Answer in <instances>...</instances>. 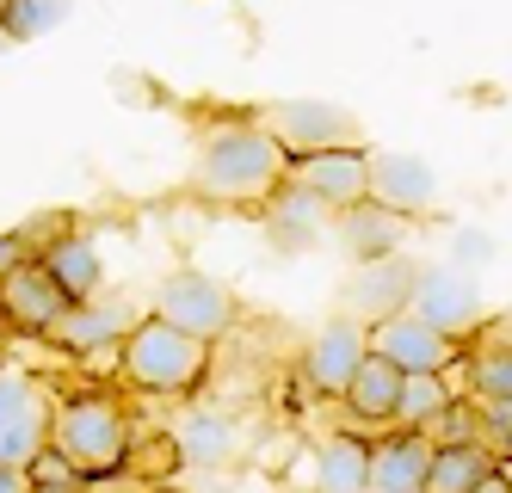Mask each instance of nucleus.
Returning <instances> with one entry per match:
<instances>
[{
  "mask_svg": "<svg viewBox=\"0 0 512 493\" xmlns=\"http://www.w3.org/2000/svg\"><path fill=\"white\" fill-rule=\"evenodd\" d=\"M494 469H500L494 450H438V457H432V481H426V493H475Z\"/></svg>",
  "mask_w": 512,
  "mask_h": 493,
  "instance_id": "nucleus-24",
  "label": "nucleus"
},
{
  "mask_svg": "<svg viewBox=\"0 0 512 493\" xmlns=\"http://www.w3.org/2000/svg\"><path fill=\"white\" fill-rule=\"evenodd\" d=\"M50 450H62L75 475L93 487V481H112V475H130V457H136V426L124 401H112L105 389H75L56 401V432H50Z\"/></svg>",
  "mask_w": 512,
  "mask_h": 493,
  "instance_id": "nucleus-2",
  "label": "nucleus"
},
{
  "mask_svg": "<svg viewBox=\"0 0 512 493\" xmlns=\"http://www.w3.org/2000/svg\"><path fill=\"white\" fill-rule=\"evenodd\" d=\"M25 259H38V253H31V235H19V229H0V284H7L13 272H19V265Z\"/></svg>",
  "mask_w": 512,
  "mask_h": 493,
  "instance_id": "nucleus-28",
  "label": "nucleus"
},
{
  "mask_svg": "<svg viewBox=\"0 0 512 493\" xmlns=\"http://www.w3.org/2000/svg\"><path fill=\"white\" fill-rule=\"evenodd\" d=\"M475 493H512V487H506V475H500V469H494V475H488V481H482V487H475Z\"/></svg>",
  "mask_w": 512,
  "mask_h": 493,
  "instance_id": "nucleus-31",
  "label": "nucleus"
},
{
  "mask_svg": "<svg viewBox=\"0 0 512 493\" xmlns=\"http://www.w3.org/2000/svg\"><path fill=\"white\" fill-rule=\"evenodd\" d=\"M31 487H87L81 475H75V463L62 457V450H44V457H31Z\"/></svg>",
  "mask_w": 512,
  "mask_h": 493,
  "instance_id": "nucleus-27",
  "label": "nucleus"
},
{
  "mask_svg": "<svg viewBox=\"0 0 512 493\" xmlns=\"http://www.w3.org/2000/svg\"><path fill=\"white\" fill-rule=\"evenodd\" d=\"M56 389L25 364H0V469H31L56 432Z\"/></svg>",
  "mask_w": 512,
  "mask_h": 493,
  "instance_id": "nucleus-4",
  "label": "nucleus"
},
{
  "mask_svg": "<svg viewBox=\"0 0 512 493\" xmlns=\"http://www.w3.org/2000/svg\"><path fill=\"white\" fill-rule=\"evenodd\" d=\"M290 155H315V148H346V142H358V130H352V118L340 105H321V99H284V105H272L266 118H260Z\"/></svg>",
  "mask_w": 512,
  "mask_h": 493,
  "instance_id": "nucleus-11",
  "label": "nucleus"
},
{
  "mask_svg": "<svg viewBox=\"0 0 512 493\" xmlns=\"http://www.w3.org/2000/svg\"><path fill=\"white\" fill-rule=\"evenodd\" d=\"M408 309L420 321H432L438 333H451L457 346H475L482 327H488V302H482V290H475V278L457 272V265H432V272H420Z\"/></svg>",
  "mask_w": 512,
  "mask_h": 493,
  "instance_id": "nucleus-8",
  "label": "nucleus"
},
{
  "mask_svg": "<svg viewBox=\"0 0 512 493\" xmlns=\"http://www.w3.org/2000/svg\"><path fill=\"white\" fill-rule=\"evenodd\" d=\"M0 364H7V346H0Z\"/></svg>",
  "mask_w": 512,
  "mask_h": 493,
  "instance_id": "nucleus-36",
  "label": "nucleus"
},
{
  "mask_svg": "<svg viewBox=\"0 0 512 493\" xmlns=\"http://www.w3.org/2000/svg\"><path fill=\"white\" fill-rule=\"evenodd\" d=\"M290 185L327 204L334 216L371 204V148L346 142V148H315V155H290Z\"/></svg>",
  "mask_w": 512,
  "mask_h": 493,
  "instance_id": "nucleus-7",
  "label": "nucleus"
},
{
  "mask_svg": "<svg viewBox=\"0 0 512 493\" xmlns=\"http://www.w3.org/2000/svg\"><path fill=\"white\" fill-rule=\"evenodd\" d=\"M438 444L426 432H389L371 444V493H426Z\"/></svg>",
  "mask_w": 512,
  "mask_h": 493,
  "instance_id": "nucleus-13",
  "label": "nucleus"
},
{
  "mask_svg": "<svg viewBox=\"0 0 512 493\" xmlns=\"http://www.w3.org/2000/svg\"><path fill=\"white\" fill-rule=\"evenodd\" d=\"M364 358H371V327L358 315H334V321L315 327L309 352H303V383L327 401H340L352 389V376L364 370Z\"/></svg>",
  "mask_w": 512,
  "mask_h": 493,
  "instance_id": "nucleus-9",
  "label": "nucleus"
},
{
  "mask_svg": "<svg viewBox=\"0 0 512 493\" xmlns=\"http://www.w3.org/2000/svg\"><path fill=\"white\" fill-rule=\"evenodd\" d=\"M155 315L173 321L179 333H192L204 339V346H216V339H229L235 321H241V302L223 278H210V272H192V265H179V272H167L155 284Z\"/></svg>",
  "mask_w": 512,
  "mask_h": 493,
  "instance_id": "nucleus-5",
  "label": "nucleus"
},
{
  "mask_svg": "<svg viewBox=\"0 0 512 493\" xmlns=\"http://www.w3.org/2000/svg\"><path fill=\"white\" fill-rule=\"evenodd\" d=\"M371 204L395 216H426L438 204V179L420 155H371Z\"/></svg>",
  "mask_w": 512,
  "mask_h": 493,
  "instance_id": "nucleus-14",
  "label": "nucleus"
},
{
  "mask_svg": "<svg viewBox=\"0 0 512 493\" xmlns=\"http://www.w3.org/2000/svg\"><path fill=\"white\" fill-rule=\"evenodd\" d=\"M469 346H457L451 333H438L432 321H420L414 309H395L383 321H371V358L395 364L401 376H451L463 364Z\"/></svg>",
  "mask_w": 512,
  "mask_h": 493,
  "instance_id": "nucleus-6",
  "label": "nucleus"
},
{
  "mask_svg": "<svg viewBox=\"0 0 512 493\" xmlns=\"http://www.w3.org/2000/svg\"><path fill=\"white\" fill-rule=\"evenodd\" d=\"M68 19V0H13V13H7V31L19 37V44H31V37H44Z\"/></svg>",
  "mask_w": 512,
  "mask_h": 493,
  "instance_id": "nucleus-26",
  "label": "nucleus"
},
{
  "mask_svg": "<svg viewBox=\"0 0 512 493\" xmlns=\"http://www.w3.org/2000/svg\"><path fill=\"white\" fill-rule=\"evenodd\" d=\"M0 493H31V475L25 469H0Z\"/></svg>",
  "mask_w": 512,
  "mask_h": 493,
  "instance_id": "nucleus-29",
  "label": "nucleus"
},
{
  "mask_svg": "<svg viewBox=\"0 0 512 493\" xmlns=\"http://www.w3.org/2000/svg\"><path fill=\"white\" fill-rule=\"evenodd\" d=\"M173 444H179V463L186 469H229L241 457V426L223 407H192L173 426Z\"/></svg>",
  "mask_w": 512,
  "mask_h": 493,
  "instance_id": "nucleus-15",
  "label": "nucleus"
},
{
  "mask_svg": "<svg viewBox=\"0 0 512 493\" xmlns=\"http://www.w3.org/2000/svg\"><path fill=\"white\" fill-rule=\"evenodd\" d=\"M426 438L438 444V450H494L488 444V420H482V401H469V395H457L438 420L426 426Z\"/></svg>",
  "mask_w": 512,
  "mask_h": 493,
  "instance_id": "nucleus-25",
  "label": "nucleus"
},
{
  "mask_svg": "<svg viewBox=\"0 0 512 493\" xmlns=\"http://www.w3.org/2000/svg\"><path fill=\"white\" fill-rule=\"evenodd\" d=\"M7 13H13V0H0V31H7Z\"/></svg>",
  "mask_w": 512,
  "mask_h": 493,
  "instance_id": "nucleus-33",
  "label": "nucleus"
},
{
  "mask_svg": "<svg viewBox=\"0 0 512 493\" xmlns=\"http://www.w3.org/2000/svg\"><path fill=\"white\" fill-rule=\"evenodd\" d=\"M38 265L56 278V290L68 296V302H93L99 296V284H105V259H99V247L87 241V235H56V241H44L38 247Z\"/></svg>",
  "mask_w": 512,
  "mask_h": 493,
  "instance_id": "nucleus-16",
  "label": "nucleus"
},
{
  "mask_svg": "<svg viewBox=\"0 0 512 493\" xmlns=\"http://www.w3.org/2000/svg\"><path fill=\"white\" fill-rule=\"evenodd\" d=\"M284 185H290V148L260 118H216L198 130L192 167H186V198L266 210Z\"/></svg>",
  "mask_w": 512,
  "mask_h": 493,
  "instance_id": "nucleus-1",
  "label": "nucleus"
},
{
  "mask_svg": "<svg viewBox=\"0 0 512 493\" xmlns=\"http://www.w3.org/2000/svg\"><path fill=\"white\" fill-rule=\"evenodd\" d=\"M500 475H506V487H512V457H500Z\"/></svg>",
  "mask_w": 512,
  "mask_h": 493,
  "instance_id": "nucleus-34",
  "label": "nucleus"
},
{
  "mask_svg": "<svg viewBox=\"0 0 512 493\" xmlns=\"http://www.w3.org/2000/svg\"><path fill=\"white\" fill-rule=\"evenodd\" d=\"M451 389L457 395H475V401H512V352L506 346H469L463 364L451 370Z\"/></svg>",
  "mask_w": 512,
  "mask_h": 493,
  "instance_id": "nucleus-21",
  "label": "nucleus"
},
{
  "mask_svg": "<svg viewBox=\"0 0 512 493\" xmlns=\"http://www.w3.org/2000/svg\"><path fill=\"white\" fill-rule=\"evenodd\" d=\"M494 346H506V352H512V315H500V321H494Z\"/></svg>",
  "mask_w": 512,
  "mask_h": 493,
  "instance_id": "nucleus-30",
  "label": "nucleus"
},
{
  "mask_svg": "<svg viewBox=\"0 0 512 493\" xmlns=\"http://www.w3.org/2000/svg\"><path fill=\"white\" fill-rule=\"evenodd\" d=\"M142 493H179V487H142Z\"/></svg>",
  "mask_w": 512,
  "mask_h": 493,
  "instance_id": "nucleus-35",
  "label": "nucleus"
},
{
  "mask_svg": "<svg viewBox=\"0 0 512 493\" xmlns=\"http://www.w3.org/2000/svg\"><path fill=\"white\" fill-rule=\"evenodd\" d=\"M414 265L408 259H383V265H358V284H352V309H358V321L371 327V321H383V315H395V309H408V296H414Z\"/></svg>",
  "mask_w": 512,
  "mask_h": 493,
  "instance_id": "nucleus-19",
  "label": "nucleus"
},
{
  "mask_svg": "<svg viewBox=\"0 0 512 493\" xmlns=\"http://www.w3.org/2000/svg\"><path fill=\"white\" fill-rule=\"evenodd\" d=\"M62 309H68V296L56 290V278L44 272L38 259H25L19 272L0 284V327H13L25 339H44L62 321Z\"/></svg>",
  "mask_w": 512,
  "mask_h": 493,
  "instance_id": "nucleus-12",
  "label": "nucleus"
},
{
  "mask_svg": "<svg viewBox=\"0 0 512 493\" xmlns=\"http://www.w3.org/2000/svg\"><path fill=\"white\" fill-rule=\"evenodd\" d=\"M395 401H401V370L383 364V358H364V370L352 376V389L340 395L346 432H358V426H395Z\"/></svg>",
  "mask_w": 512,
  "mask_h": 493,
  "instance_id": "nucleus-17",
  "label": "nucleus"
},
{
  "mask_svg": "<svg viewBox=\"0 0 512 493\" xmlns=\"http://www.w3.org/2000/svg\"><path fill=\"white\" fill-rule=\"evenodd\" d=\"M266 222H272V235H278V241L297 247V241H315V235L327 229V222H334V210L315 204L309 192H297V185H284V192L266 204Z\"/></svg>",
  "mask_w": 512,
  "mask_h": 493,
  "instance_id": "nucleus-23",
  "label": "nucleus"
},
{
  "mask_svg": "<svg viewBox=\"0 0 512 493\" xmlns=\"http://www.w3.org/2000/svg\"><path fill=\"white\" fill-rule=\"evenodd\" d=\"M315 493H371V438L334 432L315 444Z\"/></svg>",
  "mask_w": 512,
  "mask_h": 493,
  "instance_id": "nucleus-18",
  "label": "nucleus"
},
{
  "mask_svg": "<svg viewBox=\"0 0 512 493\" xmlns=\"http://www.w3.org/2000/svg\"><path fill=\"white\" fill-rule=\"evenodd\" d=\"M334 222H340V241H346V253L358 265H383V259L401 253V222H408V216H395L383 204H358V210H346Z\"/></svg>",
  "mask_w": 512,
  "mask_h": 493,
  "instance_id": "nucleus-20",
  "label": "nucleus"
},
{
  "mask_svg": "<svg viewBox=\"0 0 512 493\" xmlns=\"http://www.w3.org/2000/svg\"><path fill=\"white\" fill-rule=\"evenodd\" d=\"M31 493H87V487H31Z\"/></svg>",
  "mask_w": 512,
  "mask_h": 493,
  "instance_id": "nucleus-32",
  "label": "nucleus"
},
{
  "mask_svg": "<svg viewBox=\"0 0 512 493\" xmlns=\"http://www.w3.org/2000/svg\"><path fill=\"white\" fill-rule=\"evenodd\" d=\"M118 376L136 395H161V401H186L204 389L210 376V346L192 333H179L161 315H142L130 327V339L118 346Z\"/></svg>",
  "mask_w": 512,
  "mask_h": 493,
  "instance_id": "nucleus-3",
  "label": "nucleus"
},
{
  "mask_svg": "<svg viewBox=\"0 0 512 493\" xmlns=\"http://www.w3.org/2000/svg\"><path fill=\"white\" fill-rule=\"evenodd\" d=\"M457 401L451 376H401V401H395V432H426L438 413Z\"/></svg>",
  "mask_w": 512,
  "mask_h": 493,
  "instance_id": "nucleus-22",
  "label": "nucleus"
},
{
  "mask_svg": "<svg viewBox=\"0 0 512 493\" xmlns=\"http://www.w3.org/2000/svg\"><path fill=\"white\" fill-rule=\"evenodd\" d=\"M136 321H142V315H130L124 302H68L62 321H56L44 339H50L56 352H68V358H99V352L118 358V346L130 339Z\"/></svg>",
  "mask_w": 512,
  "mask_h": 493,
  "instance_id": "nucleus-10",
  "label": "nucleus"
}]
</instances>
